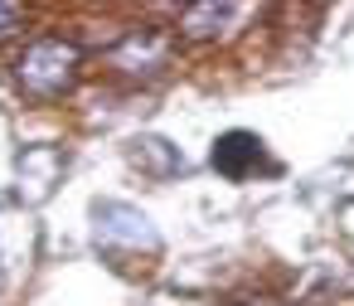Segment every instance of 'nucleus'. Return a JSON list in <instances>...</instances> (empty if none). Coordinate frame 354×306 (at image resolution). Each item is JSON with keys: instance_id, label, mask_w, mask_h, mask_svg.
Segmentation results:
<instances>
[{"instance_id": "1", "label": "nucleus", "mask_w": 354, "mask_h": 306, "mask_svg": "<svg viewBox=\"0 0 354 306\" xmlns=\"http://www.w3.org/2000/svg\"><path fill=\"white\" fill-rule=\"evenodd\" d=\"M15 73H20V83H25L30 93H39V98L64 93V88L78 78V49L64 44V39H35V44L20 54Z\"/></svg>"}, {"instance_id": "2", "label": "nucleus", "mask_w": 354, "mask_h": 306, "mask_svg": "<svg viewBox=\"0 0 354 306\" xmlns=\"http://www.w3.org/2000/svg\"><path fill=\"white\" fill-rule=\"evenodd\" d=\"M93 224H97V243H107V248H131V253H156L160 248V233H156L151 214H141L136 204L97 199Z\"/></svg>"}, {"instance_id": "3", "label": "nucleus", "mask_w": 354, "mask_h": 306, "mask_svg": "<svg viewBox=\"0 0 354 306\" xmlns=\"http://www.w3.org/2000/svg\"><path fill=\"white\" fill-rule=\"evenodd\" d=\"M165 59H170V44L160 39V35H151V30H127L122 39H117V49H112V69H122V73H136V78H146V73H160L165 69Z\"/></svg>"}, {"instance_id": "4", "label": "nucleus", "mask_w": 354, "mask_h": 306, "mask_svg": "<svg viewBox=\"0 0 354 306\" xmlns=\"http://www.w3.org/2000/svg\"><path fill=\"white\" fill-rule=\"evenodd\" d=\"M209 161H214L218 175H228V180H248V175L262 165V136H252V132H223V136L214 141Z\"/></svg>"}, {"instance_id": "5", "label": "nucleus", "mask_w": 354, "mask_h": 306, "mask_svg": "<svg viewBox=\"0 0 354 306\" xmlns=\"http://www.w3.org/2000/svg\"><path fill=\"white\" fill-rule=\"evenodd\" d=\"M131 161H136L146 175H175V170H185L180 146H170V141H160V136H141V141H131Z\"/></svg>"}, {"instance_id": "6", "label": "nucleus", "mask_w": 354, "mask_h": 306, "mask_svg": "<svg viewBox=\"0 0 354 306\" xmlns=\"http://www.w3.org/2000/svg\"><path fill=\"white\" fill-rule=\"evenodd\" d=\"M228 15H233L228 6H189V10L180 15V35H185V39H209V35H218V25H223Z\"/></svg>"}, {"instance_id": "7", "label": "nucleus", "mask_w": 354, "mask_h": 306, "mask_svg": "<svg viewBox=\"0 0 354 306\" xmlns=\"http://www.w3.org/2000/svg\"><path fill=\"white\" fill-rule=\"evenodd\" d=\"M20 25H25V10L20 6H0V39H10Z\"/></svg>"}]
</instances>
